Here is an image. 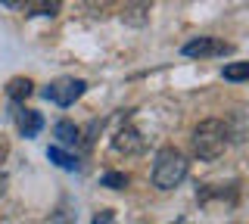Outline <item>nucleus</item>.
I'll list each match as a JSON object with an SVG mask.
<instances>
[{"label":"nucleus","mask_w":249,"mask_h":224,"mask_svg":"<svg viewBox=\"0 0 249 224\" xmlns=\"http://www.w3.org/2000/svg\"><path fill=\"white\" fill-rule=\"evenodd\" d=\"M47 159H50L53 165H59L62 172H78V168H81V165H78V159L69 156L66 150H59V146H50V150H47Z\"/></svg>","instance_id":"1a4fd4ad"},{"label":"nucleus","mask_w":249,"mask_h":224,"mask_svg":"<svg viewBox=\"0 0 249 224\" xmlns=\"http://www.w3.org/2000/svg\"><path fill=\"white\" fill-rule=\"evenodd\" d=\"M25 16H56L59 13V3L56 0H41V3H22Z\"/></svg>","instance_id":"9b49d317"},{"label":"nucleus","mask_w":249,"mask_h":224,"mask_svg":"<svg viewBox=\"0 0 249 224\" xmlns=\"http://www.w3.org/2000/svg\"><path fill=\"white\" fill-rule=\"evenodd\" d=\"M184 56L190 59H209V56H228L233 53V44L221 41V37H193V41H187L181 47Z\"/></svg>","instance_id":"20e7f679"},{"label":"nucleus","mask_w":249,"mask_h":224,"mask_svg":"<svg viewBox=\"0 0 249 224\" xmlns=\"http://www.w3.org/2000/svg\"><path fill=\"white\" fill-rule=\"evenodd\" d=\"M16 125H19L22 137H37L44 128V115L37 109H16Z\"/></svg>","instance_id":"423d86ee"},{"label":"nucleus","mask_w":249,"mask_h":224,"mask_svg":"<svg viewBox=\"0 0 249 224\" xmlns=\"http://www.w3.org/2000/svg\"><path fill=\"white\" fill-rule=\"evenodd\" d=\"M112 150L124 153V156H140V153L146 150V140L140 137V131L134 125H122L112 137Z\"/></svg>","instance_id":"39448f33"},{"label":"nucleus","mask_w":249,"mask_h":224,"mask_svg":"<svg viewBox=\"0 0 249 224\" xmlns=\"http://www.w3.org/2000/svg\"><path fill=\"white\" fill-rule=\"evenodd\" d=\"M187 177V156L178 146H162L153 162V184L159 190H175Z\"/></svg>","instance_id":"f03ea898"},{"label":"nucleus","mask_w":249,"mask_h":224,"mask_svg":"<svg viewBox=\"0 0 249 224\" xmlns=\"http://www.w3.org/2000/svg\"><path fill=\"white\" fill-rule=\"evenodd\" d=\"M221 75L228 81H249V63H228L221 69Z\"/></svg>","instance_id":"f8f14e48"},{"label":"nucleus","mask_w":249,"mask_h":224,"mask_svg":"<svg viewBox=\"0 0 249 224\" xmlns=\"http://www.w3.org/2000/svg\"><path fill=\"white\" fill-rule=\"evenodd\" d=\"M84 90H88V81H84V78H56V81H50L44 87V100H50V103L69 109Z\"/></svg>","instance_id":"7ed1b4c3"},{"label":"nucleus","mask_w":249,"mask_h":224,"mask_svg":"<svg viewBox=\"0 0 249 224\" xmlns=\"http://www.w3.org/2000/svg\"><path fill=\"white\" fill-rule=\"evenodd\" d=\"M6 156H10V140H6V137L0 134V162H3Z\"/></svg>","instance_id":"dca6fc26"},{"label":"nucleus","mask_w":249,"mask_h":224,"mask_svg":"<svg viewBox=\"0 0 249 224\" xmlns=\"http://www.w3.org/2000/svg\"><path fill=\"white\" fill-rule=\"evenodd\" d=\"M175 224H193V221H187V218H178V221H175Z\"/></svg>","instance_id":"a211bd4d"},{"label":"nucleus","mask_w":249,"mask_h":224,"mask_svg":"<svg viewBox=\"0 0 249 224\" xmlns=\"http://www.w3.org/2000/svg\"><path fill=\"white\" fill-rule=\"evenodd\" d=\"M31 78H10V84H6V97L10 100H25L31 97Z\"/></svg>","instance_id":"9d476101"},{"label":"nucleus","mask_w":249,"mask_h":224,"mask_svg":"<svg viewBox=\"0 0 249 224\" xmlns=\"http://www.w3.org/2000/svg\"><path fill=\"white\" fill-rule=\"evenodd\" d=\"M124 19L134 22V25H143L150 19V6L146 3H134V6H124Z\"/></svg>","instance_id":"ddd939ff"},{"label":"nucleus","mask_w":249,"mask_h":224,"mask_svg":"<svg viewBox=\"0 0 249 224\" xmlns=\"http://www.w3.org/2000/svg\"><path fill=\"white\" fill-rule=\"evenodd\" d=\"M196 199L202 206L212 203V199H228V203H237V184H228V187L221 190V184H209V187H202L196 193Z\"/></svg>","instance_id":"0eeeda50"},{"label":"nucleus","mask_w":249,"mask_h":224,"mask_svg":"<svg viewBox=\"0 0 249 224\" xmlns=\"http://www.w3.org/2000/svg\"><path fill=\"white\" fill-rule=\"evenodd\" d=\"M100 184L109 190H122V187H128V174L124 172H106L103 177H100Z\"/></svg>","instance_id":"4468645a"},{"label":"nucleus","mask_w":249,"mask_h":224,"mask_svg":"<svg viewBox=\"0 0 249 224\" xmlns=\"http://www.w3.org/2000/svg\"><path fill=\"white\" fill-rule=\"evenodd\" d=\"M53 137L59 140V150L62 146H78V140H81V128L62 119V121H56V128H53Z\"/></svg>","instance_id":"6e6552de"},{"label":"nucleus","mask_w":249,"mask_h":224,"mask_svg":"<svg viewBox=\"0 0 249 224\" xmlns=\"http://www.w3.org/2000/svg\"><path fill=\"white\" fill-rule=\"evenodd\" d=\"M228 125L221 119H206L193 128V153L206 162H215L228 150Z\"/></svg>","instance_id":"f257e3e1"},{"label":"nucleus","mask_w":249,"mask_h":224,"mask_svg":"<svg viewBox=\"0 0 249 224\" xmlns=\"http://www.w3.org/2000/svg\"><path fill=\"white\" fill-rule=\"evenodd\" d=\"M90 224H115V212H112V208H100V212L93 215Z\"/></svg>","instance_id":"2eb2a0df"},{"label":"nucleus","mask_w":249,"mask_h":224,"mask_svg":"<svg viewBox=\"0 0 249 224\" xmlns=\"http://www.w3.org/2000/svg\"><path fill=\"white\" fill-rule=\"evenodd\" d=\"M6 193V174H0V196Z\"/></svg>","instance_id":"f3484780"}]
</instances>
